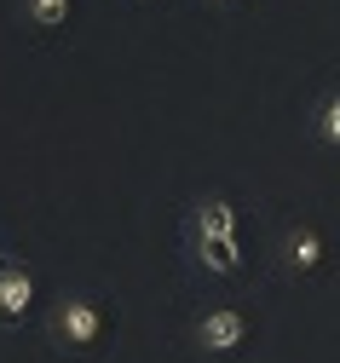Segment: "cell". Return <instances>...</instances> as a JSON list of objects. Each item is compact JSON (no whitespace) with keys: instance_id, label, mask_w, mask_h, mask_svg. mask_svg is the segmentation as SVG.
<instances>
[{"instance_id":"6da1fadb","label":"cell","mask_w":340,"mask_h":363,"mask_svg":"<svg viewBox=\"0 0 340 363\" xmlns=\"http://www.w3.org/2000/svg\"><path fill=\"white\" fill-rule=\"evenodd\" d=\"M190 248H197L208 277H236L242 271V242H236V208L225 196H202L190 219Z\"/></svg>"},{"instance_id":"7a4b0ae2","label":"cell","mask_w":340,"mask_h":363,"mask_svg":"<svg viewBox=\"0 0 340 363\" xmlns=\"http://www.w3.org/2000/svg\"><path fill=\"white\" fill-rule=\"evenodd\" d=\"M242 340H248V311H242V306H214L208 317H202V323H197V346L202 352H236Z\"/></svg>"},{"instance_id":"3957f363","label":"cell","mask_w":340,"mask_h":363,"mask_svg":"<svg viewBox=\"0 0 340 363\" xmlns=\"http://www.w3.org/2000/svg\"><path fill=\"white\" fill-rule=\"evenodd\" d=\"M53 323H58V335H64L70 346H99V335H104V311L92 306V300H64Z\"/></svg>"},{"instance_id":"277c9868","label":"cell","mask_w":340,"mask_h":363,"mask_svg":"<svg viewBox=\"0 0 340 363\" xmlns=\"http://www.w3.org/2000/svg\"><path fill=\"white\" fill-rule=\"evenodd\" d=\"M35 306V277L23 265H6L0 271V317H23Z\"/></svg>"},{"instance_id":"5b68a950","label":"cell","mask_w":340,"mask_h":363,"mask_svg":"<svg viewBox=\"0 0 340 363\" xmlns=\"http://www.w3.org/2000/svg\"><path fill=\"white\" fill-rule=\"evenodd\" d=\"M283 265H288V271H317V265H323V231H312V225L288 231V242H283Z\"/></svg>"},{"instance_id":"8992f818","label":"cell","mask_w":340,"mask_h":363,"mask_svg":"<svg viewBox=\"0 0 340 363\" xmlns=\"http://www.w3.org/2000/svg\"><path fill=\"white\" fill-rule=\"evenodd\" d=\"M23 23H35V29H64V23H70V0H23Z\"/></svg>"},{"instance_id":"52a82bcc","label":"cell","mask_w":340,"mask_h":363,"mask_svg":"<svg viewBox=\"0 0 340 363\" xmlns=\"http://www.w3.org/2000/svg\"><path fill=\"white\" fill-rule=\"evenodd\" d=\"M317 139L340 150V93H329V99H323V110H317Z\"/></svg>"}]
</instances>
